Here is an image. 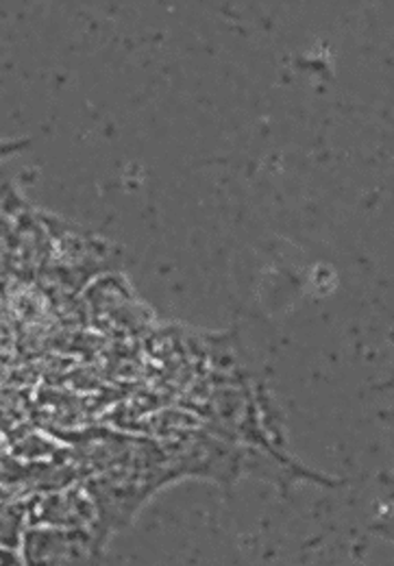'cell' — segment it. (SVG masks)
Returning a JSON list of instances; mask_svg holds the SVG:
<instances>
[{
  "label": "cell",
  "instance_id": "1",
  "mask_svg": "<svg viewBox=\"0 0 394 566\" xmlns=\"http://www.w3.org/2000/svg\"><path fill=\"white\" fill-rule=\"evenodd\" d=\"M101 547L96 532L38 527L24 532L18 558L24 566H96Z\"/></svg>",
  "mask_w": 394,
  "mask_h": 566
},
{
  "label": "cell",
  "instance_id": "2",
  "mask_svg": "<svg viewBox=\"0 0 394 566\" xmlns=\"http://www.w3.org/2000/svg\"><path fill=\"white\" fill-rule=\"evenodd\" d=\"M0 566H24L22 560L18 558V554L13 552H7V549H0Z\"/></svg>",
  "mask_w": 394,
  "mask_h": 566
}]
</instances>
